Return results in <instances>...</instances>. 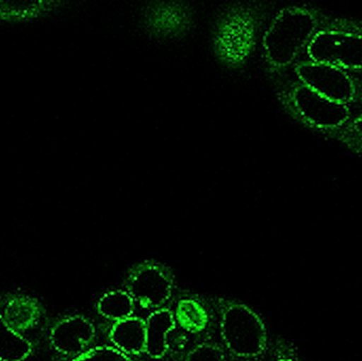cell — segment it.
I'll return each instance as SVG.
<instances>
[{
	"label": "cell",
	"instance_id": "1",
	"mask_svg": "<svg viewBox=\"0 0 362 361\" xmlns=\"http://www.w3.org/2000/svg\"><path fill=\"white\" fill-rule=\"evenodd\" d=\"M219 334L226 350L240 360H257L267 348L265 324L251 307L231 299L216 300Z\"/></svg>",
	"mask_w": 362,
	"mask_h": 361
},
{
	"label": "cell",
	"instance_id": "2",
	"mask_svg": "<svg viewBox=\"0 0 362 361\" xmlns=\"http://www.w3.org/2000/svg\"><path fill=\"white\" fill-rule=\"evenodd\" d=\"M316 20L310 13L299 8L283 11L274 19L264 38L266 55L272 64H291L313 38Z\"/></svg>",
	"mask_w": 362,
	"mask_h": 361
},
{
	"label": "cell",
	"instance_id": "3",
	"mask_svg": "<svg viewBox=\"0 0 362 361\" xmlns=\"http://www.w3.org/2000/svg\"><path fill=\"white\" fill-rule=\"evenodd\" d=\"M173 271L165 263L146 260L133 265L123 280V290L144 311L167 307L175 290Z\"/></svg>",
	"mask_w": 362,
	"mask_h": 361
},
{
	"label": "cell",
	"instance_id": "4",
	"mask_svg": "<svg viewBox=\"0 0 362 361\" xmlns=\"http://www.w3.org/2000/svg\"><path fill=\"white\" fill-rule=\"evenodd\" d=\"M312 61L344 69L362 68V36L338 31H322L308 46Z\"/></svg>",
	"mask_w": 362,
	"mask_h": 361
},
{
	"label": "cell",
	"instance_id": "5",
	"mask_svg": "<svg viewBox=\"0 0 362 361\" xmlns=\"http://www.w3.org/2000/svg\"><path fill=\"white\" fill-rule=\"evenodd\" d=\"M297 72L305 86L327 99L346 104L354 97V84L341 68L308 61L298 66Z\"/></svg>",
	"mask_w": 362,
	"mask_h": 361
},
{
	"label": "cell",
	"instance_id": "6",
	"mask_svg": "<svg viewBox=\"0 0 362 361\" xmlns=\"http://www.w3.org/2000/svg\"><path fill=\"white\" fill-rule=\"evenodd\" d=\"M49 341L57 353L74 360L95 347L97 330L84 316H67L51 329Z\"/></svg>",
	"mask_w": 362,
	"mask_h": 361
},
{
	"label": "cell",
	"instance_id": "7",
	"mask_svg": "<svg viewBox=\"0 0 362 361\" xmlns=\"http://www.w3.org/2000/svg\"><path fill=\"white\" fill-rule=\"evenodd\" d=\"M293 103L306 121L322 129L340 126L349 118L346 104L327 99L305 85L296 89Z\"/></svg>",
	"mask_w": 362,
	"mask_h": 361
},
{
	"label": "cell",
	"instance_id": "8",
	"mask_svg": "<svg viewBox=\"0 0 362 361\" xmlns=\"http://www.w3.org/2000/svg\"><path fill=\"white\" fill-rule=\"evenodd\" d=\"M174 312L169 307L151 312L146 319V354L151 360L165 357L170 348V334L175 331Z\"/></svg>",
	"mask_w": 362,
	"mask_h": 361
},
{
	"label": "cell",
	"instance_id": "9",
	"mask_svg": "<svg viewBox=\"0 0 362 361\" xmlns=\"http://www.w3.org/2000/svg\"><path fill=\"white\" fill-rule=\"evenodd\" d=\"M108 339L112 347L131 357L144 355L146 354V319L132 316L112 322Z\"/></svg>",
	"mask_w": 362,
	"mask_h": 361
},
{
	"label": "cell",
	"instance_id": "10",
	"mask_svg": "<svg viewBox=\"0 0 362 361\" xmlns=\"http://www.w3.org/2000/svg\"><path fill=\"white\" fill-rule=\"evenodd\" d=\"M0 315L11 330L23 335L40 321L42 307L36 299L18 295L6 303Z\"/></svg>",
	"mask_w": 362,
	"mask_h": 361
},
{
	"label": "cell",
	"instance_id": "11",
	"mask_svg": "<svg viewBox=\"0 0 362 361\" xmlns=\"http://www.w3.org/2000/svg\"><path fill=\"white\" fill-rule=\"evenodd\" d=\"M173 312L177 326L189 334H200L210 324L206 305L197 299H180Z\"/></svg>",
	"mask_w": 362,
	"mask_h": 361
},
{
	"label": "cell",
	"instance_id": "12",
	"mask_svg": "<svg viewBox=\"0 0 362 361\" xmlns=\"http://www.w3.org/2000/svg\"><path fill=\"white\" fill-rule=\"evenodd\" d=\"M136 305L134 299L121 288L106 292L98 301L97 311L104 319L116 322L134 316Z\"/></svg>",
	"mask_w": 362,
	"mask_h": 361
},
{
	"label": "cell",
	"instance_id": "13",
	"mask_svg": "<svg viewBox=\"0 0 362 361\" xmlns=\"http://www.w3.org/2000/svg\"><path fill=\"white\" fill-rule=\"evenodd\" d=\"M32 352L31 341L11 330L0 315V361H23Z\"/></svg>",
	"mask_w": 362,
	"mask_h": 361
},
{
	"label": "cell",
	"instance_id": "14",
	"mask_svg": "<svg viewBox=\"0 0 362 361\" xmlns=\"http://www.w3.org/2000/svg\"><path fill=\"white\" fill-rule=\"evenodd\" d=\"M48 2H0V16L16 19L35 16L47 10Z\"/></svg>",
	"mask_w": 362,
	"mask_h": 361
},
{
	"label": "cell",
	"instance_id": "15",
	"mask_svg": "<svg viewBox=\"0 0 362 361\" xmlns=\"http://www.w3.org/2000/svg\"><path fill=\"white\" fill-rule=\"evenodd\" d=\"M182 361H227V355L218 343L202 341L191 348Z\"/></svg>",
	"mask_w": 362,
	"mask_h": 361
},
{
	"label": "cell",
	"instance_id": "16",
	"mask_svg": "<svg viewBox=\"0 0 362 361\" xmlns=\"http://www.w3.org/2000/svg\"><path fill=\"white\" fill-rule=\"evenodd\" d=\"M70 361H135L112 345H95Z\"/></svg>",
	"mask_w": 362,
	"mask_h": 361
},
{
	"label": "cell",
	"instance_id": "17",
	"mask_svg": "<svg viewBox=\"0 0 362 361\" xmlns=\"http://www.w3.org/2000/svg\"><path fill=\"white\" fill-rule=\"evenodd\" d=\"M354 129L362 138V116L361 118L357 119L356 122L354 123Z\"/></svg>",
	"mask_w": 362,
	"mask_h": 361
},
{
	"label": "cell",
	"instance_id": "18",
	"mask_svg": "<svg viewBox=\"0 0 362 361\" xmlns=\"http://www.w3.org/2000/svg\"><path fill=\"white\" fill-rule=\"evenodd\" d=\"M276 361H296V360H293V358L284 357V358H280V360H278Z\"/></svg>",
	"mask_w": 362,
	"mask_h": 361
},
{
	"label": "cell",
	"instance_id": "19",
	"mask_svg": "<svg viewBox=\"0 0 362 361\" xmlns=\"http://www.w3.org/2000/svg\"><path fill=\"white\" fill-rule=\"evenodd\" d=\"M240 361H257V360H240Z\"/></svg>",
	"mask_w": 362,
	"mask_h": 361
}]
</instances>
